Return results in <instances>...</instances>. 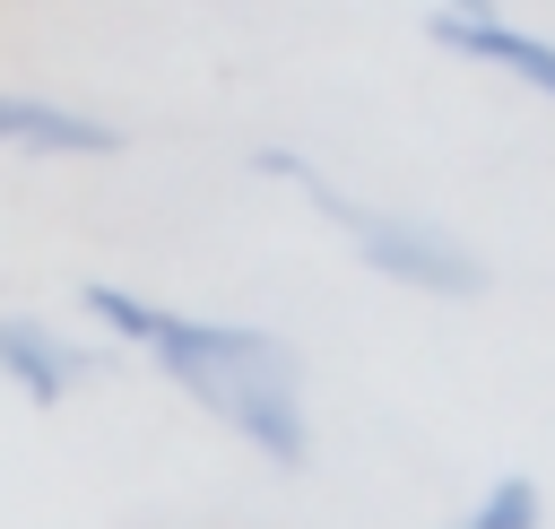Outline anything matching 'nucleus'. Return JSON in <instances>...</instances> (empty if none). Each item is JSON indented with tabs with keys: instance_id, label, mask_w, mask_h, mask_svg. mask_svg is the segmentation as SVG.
Masks as SVG:
<instances>
[{
	"instance_id": "20e7f679",
	"label": "nucleus",
	"mask_w": 555,
	"mask_h": 529,
	"mask_svg": "<svg viewBox=\"0 0 555 529\" xmlns=\"http://www.w3.org/2000/svg\"><path fill=\"white\" fill-rule=\"evenodd\" d=\"M425 35H434L451 61H468V69H494V78L529 87L538 104H555V35H538V26H512L503 9H486V17L434 9V17H425Z\"/></svg>"
},
{
	"instance_id": "f257e3e1",
	"label": "nucleus",
	"mask_w": 555,
	"mask_h": 529,
	"mask_svg": "<svg viewBox=\"0 0 555 529\" xmlns=\"http://www.w3.org/2000/svg\"><path fill=\"white\" fill-rule=\"evenodd\" d=\"M87 321L113 338V347H139L182 399H199L243 451H260L269 468H304L312 460V416H304V356L260 330V321H217V312H173V304H147L113 278H87L78 286Z\"/></svg>"
},
{
	"instance_id": "7ed1b4c3",
	"label": "nucleus",
	"mask_w": 555,
	"mask_h": 529,
	"mask_svg": "<svg viewBox=\"0 0 555 529\" xmlns=\"http://www.w3.org/2000/svg\"><path fill=\"white\" fill-rule=\"evenodd\" d=\"M121 121L87 113L69 95H35V87H0V156H35V165H95L121 156Z\"/></svg>"
},
{
	"instance_id": "39448f33",
	"label": "nucleus",
	"mask_w": 555,
	"mask_h": 529,
	"mask_svg": "<svg viewBox=\"0 0 555 529\" xmlns=\"http://www.w3.org/2000/svg\"><path fill=\"white\" fill-rule=\"evenodd\" d=\"M95 373H113V347H78V338H61L52 321H35V312H0V382L17 390V399H35V408H61L78 382H95Z\"/></svg>"
},
{
	"instance_id": "f03ea898",
	"label": "nucleus",
	"mask_w": 555,
	"mask_h": 529,
	"mask_svg": "<svg viewBox=\"0 0 555 529\" xmlns=\"http://www.w3.org/2000/svg\"><path fill=\"white\" fill-rule=\"evenodd\" d=\"M251 173L295 182L304 208H321L373 278H390V286H408V295H442V304H477V295H486V260H477V243H460L451 225H434V217H416V208H373V199L338 191V182H330L312 156H295V147H251Z\"/></svg>"
},
{
	"instance_id": "423d86ee",
	"label": "nucleus",
	"mask_w": 555,
	"mask_h": 529,
	"mask_svg": "<svg viewBox=\"0 0 555 529\" xmlns=\"http://www.w3.org/2000/svg\"><path fill=\"white\" fill-rule=\"evenodd\" d=\"M451 529H546V486L520 477V468H512V477H486Z\"/></svg>"
}]
</instances>
